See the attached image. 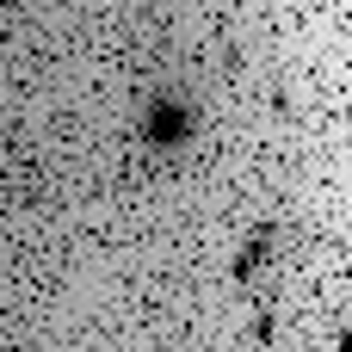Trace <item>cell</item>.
Listing matches in <instances>:
<instances>
[{"mask_svg":"<svg viewBox=\"0 0 352 352\" xmlns=\"http://www.w3.org/2000/svg\"><path fill=\"white\" fill-rule=\"evenodd\" d=\"M186 136H192V118H186L179 105H161V111L148 118V142L167 148V142H186Z\"/></svg>","mask_w":352,"mask_h":352,"instance_id":"cell-1","label":"cell"}]
</instances>
